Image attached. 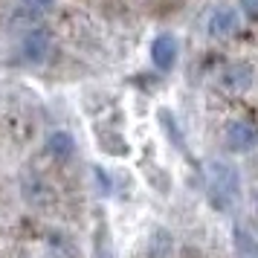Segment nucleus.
Instances as JSON below:
<instances>
[{"mask_svg": "<svg viewBox=\"0 0 258 258\" xmlns=\"http://www.w3.org/2000/svg\"><path fill=\"white\" fill-rule=\"evenodd\" d=\"M206 188H209V200L212 206L218 209H229L241 191V180L235 171L232 163H223V160H212L206 165Z\"/></svg>", "mask_w": 258, "mask_h": 258, "instance_id": "obj_1", "label": "nucleus"}, {"mask_svg": "<svg viewBox=\"0 0 258 258\" xmlns=\"http://www.w3.org/2000/svg\"><path fill=\"white\" fill-rule=\"evenodd\" d=\"M226 145L238 154L252 151L258 145V128L249 119H232V122L226 125Z\"/></svg>", "mask_w": 258, "mask_h": 258, "instance_id": "obj_3", "label": "nucleus"}, {"mask_svg": "<svg viewBox=\"0 0 258 258\" xmlns=\"http://www.w3.org/2000/svg\"><path fill=\"white\" fill-rule=\"evenodd\" d=\"M52 6H55V0H18L15 15L24 21H41L44 15L52 12Z\"/></svg>", "mask_w": 258, "mask_h": 258, "instance_id": "obj_8", "label": "nucleus"}, {"mask_svg": "<svg viewBox=\"0 0 258 258\" xmlns=\"http://www.w3.org/2000/svg\"><path fill=\"white\" fill-rule=\"evenodd\" d=\"M241 3V12L246 18H258V0H238Z\"/></svg>", "mask_w": 258, "mask_h": 258, "instance_id": "obj_10", "label": "nucleus"}, {"mask_svg": "<svg viewBox=\"0 0 258 258\" xmlns=\"http://www.w3.org/2000/svg\"><path fill=\"white\" fill-rule=\"evenodd\" d=\"M238 29V12L229 6H221L209 15V35L212 38H229Z\"/></svg>", "mask_w": 258, "mask_h": 258, "instance_id": "obj_5", "label": "nucleus"}, {"mask_svg": "<svg viewBox=\"0 0 258 258\" xmlns=\"http://www.w3.org/2000/svg\"><path fill=\"white\" fill-rule=\"evenodd\" d=\"M151 61H154V67H157V70H163V73L171 70V67L177 64V38L168 35V32H163V35L154 38Z\"/></svg>", "mask_w": 258, "mask_h": 258, "instance_id": "obj_4", "label": "nucleus"}, {"mask_svg": "<svg viewBox=\"0 0 258 258\" xmlns=\"http://www.w3.org/2000/svg\"><path fill=\"white\" fill-rule=\"evenodd\" d=\"M255 206H258V198H255Z\"/></svg>", "mask_w": 258, "mask_h": 258, "instance_id": "obj_11", "label": "nucleus"}, {"mask_svg": "<svg viewBox=\"0 0 258 258\" xmlns=\"http://www.w3.org/2000/svg\"><path fill=\"white\" fill-rule=\"evenodd\" d=\"M49 52H52V32L44 26L29 29L21 41V58L26 64H41V61H47Z\"/></svg>", "mask_w": 258, "mask_h": 258, "instance_id": "obj_2", "label": "nucleus"}, {"mask_svg": "<svg viewBox=\"0 0 258 258\" xmlns=\"http://www.w3.org/2000/svg\"><path fill=\"white\" fill-rule=\"evenodd\" d=\"M223 84H226L229 90H235V93L246 90V87L252 84V67H249L246 61H235V64H229L226 73H223Z\"/></svg>", "mask_w": 258, "mask_h": 258, "instance_id": "obj_6", "label": "nucleus"}, {"mask_svg": "<svg viewBox=\"0 0 258 258\" xmlns=\"http://www.w3.org/2000/svg\"><path fill=\"white\" fill-rule=\"evenodd\" d=\"M47 154L55 160H70L76 154V140H73L67 131H52L47 137Z\"/></svg>", "mask_w": 258, "mask_h": 258, "instance_id": "obj_7", "label": "nucleus"}, {"mask_svg": "<svg viewBox=\"0 0 258 258\" xmlns=\"http://www.w3.org/2000/svg\"><path fill=\"white\" fill-rule=\"evenodd\" d=\"M235 241H238V252H241V258H258V244L244 232V229H235Z\"/></svg>", "mask_w": 258, "mask_h": 258, "instance_id": "obj_9", "label": "nucleus"}]
</instances>
